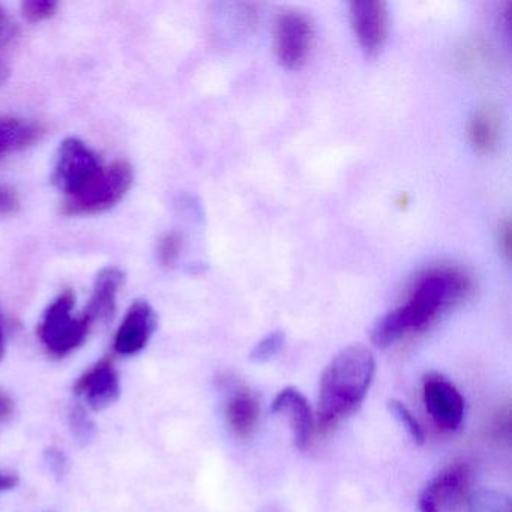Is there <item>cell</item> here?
Listing matches in <instances>:
<instances>
[{"mask_svg":"<svg viewBox=\"0 0 512 512\" xmlns=\"http://www.w3.org/2000/svg\"><path fill=\"white\" fill-rule=\"evenodd\" d=\"M19 37V26L7 10L0 7V59H8V52L13 49Z\"/></svg>","mask_w":512,"mask_h":512,"instance_id":"cell-21","label":"cell"},{"mask_svg":"<svg viewBox=\"0 0 512 512\" xmlns=\"http://www.w3.org/2000/svg\"><path fill=\"white\" fill-rule=\"evenodd\" d=\"M44 461L53 475L62 478L68 472V458L61 449L49 448L44 452Z\"/></svg>","mask_w":512,"mask_h":512,"instance_id":"cell-25","label":"cell"},{"mask_svg":"<svg viewBox=\"0 0 512 512\" xmlns=\"http://www.w3.org/2000/svg\"><path fill=\"white\" fill-rule=\"evenodd\" d=\"M74 394L95 412L109 409L121 397V379L112 359L104 358L77 379Z\"/></svg>","mask_w":512,"mask_h":512,"instance_id":"cell-9","label":"cell"},{"mask_svg":"<svg viewBox=\"0 0 512 512\" xmlns=\"http://www.w3.org/2000/svg\"><path fill=\"white\" fill-rule=\"evenodd\" d=\"M76 296L65 290L47 308L38 326V337L47 352L55 358H64L82 346L91 331L92 323L85 314L73 316Z\"/></svg>","mask_w":512,"mask_h":512,"instance_id":"cell-3","label":"cell"},{"mask_svg":"<svg viewBox=\"0 0 512 512\" xmlns=\"http://www.w3.org/2000/svg\"><path fill=\"white\" fill-rule=\"evenodd\" d=\"M469 484L470 470L467 464H449L425 485L419 496V511H454L466 494Z\"/></svg>","mask_w":512,"mask_h":512,"instance_id":"cell-7","label":"cell"},{"mask_svg":"<svg viewBox=\"0 0 512 512\" xmlns=\"http://www.w3.org/2000/svg\"><path fill=\"white\" fill-rule=\"evenodd\" d=\"M40 124L13 116H0V160L34 146L43 137Z\"/></svg>","mask_w":512,"mask_h":512,"instance_id":"cell-15","label":"cell"},{"mask_svg":"<svg viewBox=\"0 0 512 512\" xmlns=\"http://www.w3.org/2000/svg\"><path fill=\"white\" fill-rule=\"evenodd\" d=\"M133 184V170L127 163L103 167L100 175L77 196L65 200L67 215H94L118 205Z\"/></svg>","mask_w":512,"mask_h":512,"instance_id":"cell-4","label":"cell"},{"mask_svg":"<svg viewBox=\"0 0 512 512\" xmlns=\"http://www.w3.org/2000/svg\"><path fill=\"white\" fill-rule=\"evenodd\" d=\"M68 424H70L71 434H73L77 445L83 448L94 440L97 428L82 406L71 407L70 413H68Z\"/></svg>","mask_w":512,"mask_h":512,"instance_id":"cell-17","label":"cell"},{"mask_svg":"<svg viewBox=\"0 0 512 512\" xmlns=\"http://www.w3.org/2000/svg\"><path fill=\"white\" fill-rule=\"evenodd\" d=\"M226 418L233 433L250 437L260 419L259 400L248 388H236L226 404Z\"/></svg>","mask_w":512,"mask_h":512,"instance_id":"cell-14","label":"cell"},{"mask_svg":"<svg viewBox=\"0 0 512 512\" xmlns=\"http://www.w3.org/2000/svg\"><path fill=\"white\" fill-rule=\"evenodd\" d=\"M425 409L439 427L457 430L464 418V398L457 388L439 373H428L422 382Z\"/></svg>","mask_w":512,"mask_h":512,"instance_id":"cell-8","label":"cell"},{"mask_svg":"<svg viewBox=\"0 0 512 512\" xmlns=\"http://www.w3.org/2000/svg\"><path fill=\"white\" fill-rule=\"evenodd\" d=\"M470 281L457 269L428 271L416 281L409 301L380 317L371 331L377 347H388L409 332L422 331L467 295Z\"/></svg>","mask_w":512,"mask_h":512,"instance_id":"cell-1","label":"cell"},{"mask_svg":"<svg viewBox=\"0 0 512 512\" xmlns=\"http://www.w3.org/2000/svg\"><path fill=\"white\" fill-rule=\"evenodd\" d=\"M314 26L301 13H283L275 25V47L280 64L287 70H299L310 58Z\"/></svg>","mask_w":512,"mask_h":512,"instance_id":"cell-6","label":"cell"},{"mask_svg":"<svg viewBox=\"0 0 512 512\" xmlns=\"http://www.w3.org/2000/svg\"><path fill=\"white\" fill-rule=\"evenodd\" d=\"M182 238L178 233H169L158 244V260L163 266H172L181 254Z\"/></svg>","mask_w":512,"mask_h":512,"instance_id":"cell-23","label":"cell"},{"mask_svg":"<svg viewBox=\"0 0 512 512\" xmlns=\"http://www.w3.org/2000/svg\"><path fill=\"white\" fill-rule=\"evenodd\" d=\"M353 28L359 46L367 56H376L388 37V7L385 2L361 0L350 5Z\"/></svg>","mask_w":512,"mask_h":512,"instance_id":"cell-10","label":"cell"},{"mask_svg":"<svg viewBox=\"0 0 512 512\" xmlns=\"http://www.w3.org/2000/svg\"><path fill=\"white\" fill-rule=\"evenodd\" d=\"M19 485V475L10 470L0 469V493L14 490Z\"/></svg>","mask_w":512,"mask_h":512,"instance_id":"cell-27","label":"cell"},{"mask_svg":"<svg viewBox=\"0 0 512 512\" xmlns=\"http://www.w3.org/2000/svg\"><path fill=\"white\" fill-rule=\"evenodd\" d=\"M374 373L373 353L361 344H353L335 355L320 379L317 418L322 430H329L361 407Z\"/></svg>","mask_w":512,"mask_h":512,"instance_id":"cell-2","label":"cell"},{"mask_svg":"<svg viewBox=\"0 0 512 512\" xmlns=\"http://www.w3.org/2000/svg\"><path fill=\"white\" fill-rule=\"evenodd\" d=\"M20 205L19 193L10 185L0 184V217L16 214Z\"/></svg>","mask_w":512,"mask_h":512,"instance_id":"cell-24","label":"cell"},{"mask_svg":"<svg viewBox=\"0 0 512 512\" xmlns=\"http://www.w3.org/2000/svg\"><path fill=\"white\" fill-rule=\"evenodd\" d=\"M467 512H509V499L496 490H479L470 497Z\"/></svg>","mask_w":512,"mask_h":512,"instance_id":"cell-18","label":"cell"},{"mask_svg":"<svg viewBox=\"0 0 512 512\" xmlns=\"http://www.w3.org/2000/svg\"><path fill=\"white\" fill-rule=\"evenodd\" d=\"M388 409L391 415L400 422L401 427L406 428L407 434H409L413 443L422 445L425 442L424 430L419 425L418 419L413 416V413L401 401L389 400Z\"/></svg>","mask_w":512,"mask_h":512,"instance_id":"cell-19","label":"cell"},{"mask_svg":"<svg viewBox=\"0 0 512 512\" xmlns=\"http://www.w3.org/2000/svg\"><path fill=\"white\" fill-rule=\"evenodd\" d=\"M5 356V332L4 326H2V322H0V361L4 359Z\"/></svg>","mask_w":512,"mask_h":512,"instance_id":"cell-30","label":"cell"},{"mask_svg":"<svg viewBox=\"0 0 512 512\" xmlns=\"http://www.w3.org/2000/svg\"><path fill=\"white\" fill-rule=\"evenodd\" d=\"M284 346V334L281 331H274L266 335L262 341L256 344L251 350L250 359L254 364H265L278 355Z\"/></svg>","mask_w":512,"mask_h":512,"instance_id":"cell-20","label":"cell"},{"mask_svg":"<svg viewBox=\"0 0 512 512\" xmlns=\"http://www.w3.org/2000/svg\"><path fill=\"white\" fill-rule=\"evenodd\" d=\"M272 413L284 416L292 430L293 443L304 451L310 445L313 433V413L307 398L296 388H286L275 397L271 407Z\"/></svg>","mask_w":512,"mask_h":512,"instance_id":"cell-12","label":"cell"},{"mask_svg":"<svg viewBox=\"0 0 512 512\" xmlns=\"http://www.w3.org/2000/svg\"><path fill=\"white\" fill-rule=\"evenodd\" d=\"M11 65L8 59H0V86L10 79Z\"/></svg>","mask_w":512,"mask_h":512,"instance_id":"cell-29","label":"cell"},{"mask_svg":"<svg viewBox=\"0 0 512 512\" xmlns=\"http://www.w3.org/2000/svg\"><path fill=\"white\" fill-rule=\"evenodd\" d=\"M16 412V403L7 392L0 389V424L10 421Z\"/></svg>","mask_w":512,"mask_h":512,"instance_id":"cell-26","label":"cell"},{"mask_svg":"<svg viewBox=\"0 0 512 512\" xmlns=\"http://www.w3.org/2000/svg\"><path fill=\"white\" fill-rule=\"evenodd\" d=\"M124 283V272L115 266L104 268L95 280L91 301L86 308L85 316L92 326L97 322H107L112 319L116 310V295Z\"/></svg>","mask_w":512,"mask_h":512,"instance_id":"cell-13","label":"cell"},{"mask_svg":"<svg viewBox=\"0 0 512 512\" xmlns=\"http://www.w3.org/2000/svg\"><path fill=\"white\" fill-rule=\"evenodd\" d=\"M469 136L475 149L479 152H490L496 146L497 137H499L497 119L485 110L476 113L470 122Z\"/></svg>","mask_w":512,"mask_h":512,"instance_id":"cell-16","label":"cell"},{"mask_svg":"<svg viewBox=\"0 0 512 512\" xmlns=\"http://www.w3.org/2000/svg\"><path fill=\"white\" fill-rule=\"evenodd\" d=\"M101 170L103 166L97 154L82 140L70 137L59 146L53 182L70 199L82 193L100 175Z\"/></svg>","mask_w":512,"mask_h":512,"instance_id":"cell-5","label":"cell"},{"mask_svg":"<svg viewBox=\"0 0 512 512\" xmlns=\"http://www.w3.org/2000/svg\"><path fill=\"white\" fill-rule=\"evenodd\" d=\"M55 0H28L22 5L23 16L31 23H40L55 16L58 11Z\"/></svg>","mask_w":512,"mask_h":512,"instance_id":"cell-22","label":"cell"},{"mask_svg":"<svg viewBox=\"0 0 512 512\" xmlns=\"http://www.w3.org/2000/svg\"><path fill=\"white\" fill-rule=\"evenodd\" d=\"M509 239H511V232H509V224H502L499 230V241L500 248H502V251L503 253L506 254V256H509V247H511V242H509Z\"/></svg>","mask_w":512,"mask_h":512,"instance_id":"cell-28","label":"cell"},{"mask_svg":"<svg viewBox=\"0 0 512 512\" xmlns=\"http://www.w3.org/2000/svg\"><path fill=\"white\" fill-rule=\"evenodd\" d=\"M157 313L149 302L137 301L131 305L124 322L115 335V352L122 356H133L142 352L155 329H157Z\"/></svg>","mask_w":512,"mask_h":512,"instance_id":"cell-11","label":"cell"}]
</instances>
